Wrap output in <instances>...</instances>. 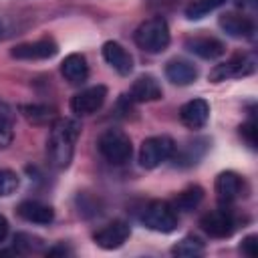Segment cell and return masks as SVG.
<instances>
[{"instance_id":"9a60e30c","label":"cell","mask_w":258,"mask_h":258,"mask_svg":"<svg viewBox=\"0 0 258 258\" xmlns=\"http://www.w3.org/2000/svg\"><path fill=\"white\" fill-rule=\"evenodd\" d=\"M103 58L107 60V64H111L119 75H129L133 71V58L131 54L115 40H109L103 44Z\"/></svg>"},{"instance_id":"4316f807","label":"cell","mask_w":258,"mask_h":258,"mask_svg":"<svg viewBox=\"0 0 258 258\" xmlns=\"http://www.w3.org/2000/svg\"><path fill=\"white\" fill-rule=\"evenodd\" d=\"M6 236H8V222H6V218L0 214V242H4Z\"/></svg>"},{"instance_id":"484cf974","label":"cell","mask_w":258,"mask_h":258,"mask_svg":"<svg viewBox=\"0 0 258 258\" xmlns=\"http://www.w3.org/2000/svg\"><path fill=\"white\" fill-rule=\"evenodd\" d=\"M240 135L246 139V143H248L250 147H256V125H254V121L244 123V125L240 127Z\"/></svg>"},{"instance_id":"8992f818","label":"cell","mask_w":258,"mask_h":258,"mask_svg":"<svg viewBox=\"0 0 258 258\" xmlns=\"http://www.w3.org/2000/svg\"><path fill=\"white\" fill-rule=\"evenodd\" d=\"M254 69H256V64H254V58L252 56H248V54H236L230 60H226L222 64H216L210 71V81L212 83H222V81H228V79L248 77V75L254 73Z\"/></svg>"},{"instance_id":"277c9868","label":"cell","mask_w":258,"mask_h":258,"mask_svg":"<svg viewBox=\"0 0 258 258\" xmlns=\"http://www.w3.org/2000/svg\"><path fill=\"white\" fill-rule=\"evenodd\" d=\"M175 153V143L167 135H155L141 143L139 149V165L145 169H155L163 161H167Z\"/></svg>"},{"instance_id":"44dd1931","label":"cell","mask_w":258,"mask_h":258,"mask_svg":"<svg viewBox=\"0 0 258 258\" xmlns=\"http://www.w3.org/2000/svg\"><path fill=\"white\" fill-rule=\"evenodd\" d=\"M204 198V189L200 185H191L187 189H183L181 194H177L175 202H173V210H179V212H189L194 210Z\"/></svg>"},{"instance_id":"ac0fdd59","label":"cell","mask_w":258,"mask_h":258,"mask_svg":"<svg viewBox=\"0 0 258 258\" xmlns=\"http://www.w3.org/2000/svg\"><path fill=\"white\" fill-rule=\"evenodd\" d=\"M18 216L30 224H50L54 220V210L46 204H40V202H34V200H26L22 202L18 208H16Z\"/></svg>"},{"instance_id":"4fadbf2b","label":"cell","mask_w":258,"mask_h":258,"mask_svg":"<svg viewBox=\"0 0 258 258\" xmlns=\"http://www.w3.org/2000/svg\"><path fill=\"white\" fill-rule=\"evenodd\" d=\"M218 22H220V28L232 38H250L254 32L252 20L238 12H226L220 16Z\"/></svg>"},{"instance_id":"ba28073f","label":"cell","mask_w":258,"mask_h":258,"mask_svg":"<svg viewBox=\"0 0 258 258\" xmlns=\"http://www.w3.org/2000/svg\"><path fill=\"white\" fill-rule=\"evenodd\" d=\"M107 99V89L103 85H95V87H89L81 93H77L73 99H71V111L79 117H85V115H93L97 113L103 103Z\"/></svg>"},{"instance_id":"ffe728a7","label":"cell","mask_w":258,"mask_h":258,"mask_svg":"<svg viewBox=\"0 0 258 258\" xmlns=\"http://www.w3.org/2000/svg\"><path fill=\"white\" fill-rule=\"evenodd\" d=\"M14 137V115L10 105L0 97V149L8 147Z\"/></svg>"},{"instance_id":"d4e9b609","label":"cell","mask_w":258,"mask_h":258,"mask_svg":"<svg viewBox=\"0 0 258 258\" xmlns=\"http://www.w3.org/2000/svg\"><path fill=\"white\" fill-rule=\"evenodd\" d=\"M240 250H242L246 256L254 258V256L258 254V236H256V234H250V236H246V238L242 240V246H240Z\"/></svg>"},{"instance_id":"30bf717a","label":"cell","mask_w":258,"mask_h":258,"mask_svg":"<svg viewBox=\"0 0 258 258\" xmlns=\"http://www.w3.org/2000/svg\"><path fill=\"white\" fill-rule=\"evenodd\" d=\"M58 52V46L52 38H40L34 42H24L18 44L10 50V54L18 60H42V58H50Z\"/></svg>"},{"instance_id":"d6986e66","label":"cell","mask_w":258,"mask_h":258,"mask_svg":"<svg viewBox=\"0 0 258 258\" xmlns=\"http://www.w3.org/2000/svg\"><path fill=\"white\" fill-rule=\"evenodd\" d=\"M161 95H163L161 85H159L157 79L151 77V75H143V77H139V79L133 83L131 91H129V97H131L133 101H137V103L157 101V99H161Z\"/></svg>"},{"instance_id":"603a6c76","label":"cell","mask_w":258,"mask_h":258,"mask_svg":"<svg viewBox=\"0 0 258 258\" xmlns=\"http://www.w3.org/2000/svg\"><path fill=\"white\" fill-rule=\"evenodd\" d=\"M226 0H196L191 2L187 8H185V16L189 20H198V18H204L206 14H210L212 10L220 8Z\"/></svg>"},{"instance_id":"8fae6325","label":"cell","mask_w":258,"mask_h":258,"mask_svg":"<svg viewBox=\"0 0 258 258\" xmlns=\"http://www.w3.org/2000/svg\"><path fill=\"white\" fill-rule=\"evenodd\" d=\"M242 194V177L234 171H222L216 177V198L222 206H230Z\"/></svg>"},{"instance_id":"7c38bea8","label":"cell","mask_w":258,"mask_h":258,"mask_svg":"<svg viewBox=\"0 0 258 258\" xmlns=\"http://www.w3.org/2000/svg\"><path fill=\"white\" fill-rule=\"evenodd\" d=\"M185 48L191 54H196L200 58H206V60H214V58H218L226 52L224 42L214 38V36H189L185 40Z\"/></svg>"},{"instance_id":"5bb4252c","label":"cell","mask_w":258,"mask_h":258,"mask_svg":"<svg viewBox=\"0 0 258 258\" xmlns=\"http://www.w3.org/2000/svg\"><path fill=\"white\" fill-rule=\"evenodd\" d=\"M208 117H210V105L204 99H191L185 105H181V109H179V119L189 129L204 127Z\"/></svg>"},{"instance_id":"5b68a950","label":"cell","mask_w":258,"mask_h":258,"mask_svg":"<svg viewBox=\"0 0 258 258\" xmlns=\"http://www.w3.org/2000/svg\"><path fill=\"white\" fill-rule=\"evenodd\" d=\"M141 222L149 230L161 232V234H169L177 228V216H175L173 206H169L167 202H161V200H155L145 206V210L141 214Z\"/></svg>"},{"instance_id":"7402d4cb","label":"cell","mask_w":258,"mask_h":258,"mask_svg":"<svg viewBox=\"0 0 258 258\" xmlns=\"http://www.w3.org/2000/svg\"><path fill=\"white\" fill-rule=\"evenodd\" d=\"M171 254L173 256H183V258L200 256V254H204V242L196 236H185L171 248Z\"/></svg>"},{"instance_id":"cb8c5ba5","label":"cell","mask_w":258,"mask_h":258,"mask_svg":"<svg viewBox=\"0 0 258 258\" xmlns=\"http://www.w3.org/2000/svg\"><path fill=\"white\" fill-rule=\"evenodd\" d=\"M18 175L10 169H0V196H10L18 189Z\"/></svg>"},{"instance_id":"7a4b0ae2","label":"cell","mask_w":258,"mask_h":258,"mask_svg":"<svg viewBox=\"0 0 258 258\" xmlns=\"http://www.w3.org/2000/svg\"><path fill=\"white\" fill-rule=\"evenodd\" d=\"M169 26L165 22V18L161 16H153L147 18L145 22H141L135 30V42L141 50L149 52V54H159L167 48L169 44Z\"/></svg>"},{"instance_id":"6da1fadb","label":"cell","mask_w":258,"mask_h":258,"mask_svg":"<svg viewBox=\"0 0 258 258\" xmlns=\"http://www.w3.org/2000/svg\"><path fill=\"white\" fill-rule=\"evenodd\" d=\"M79 133H81V123L77 119H56L52 123L46 141V155L52 167L64 169L71 165Z\"/></svg>"},{"instance_id":"9c48e42d","label":"cell","mask_w":258,"mask_h":258,"mask_svg":"<svg viewBox=\"0 0 258 258\" xmlns=\"http://www.w3.org/2000/svg\"><path fill=\"white\" fill-rule=\"evenodd\" d=\"M129 234H131L129 224L123 222V220H115V222L107 224L105 228H101L99 232H95L93 240L103 250H115V248H119V246L125 244V240L129 238Z\"/></svg>"},{"instance_id":"2e32d148","label":"cell","mask_w":258,"mask_h":258,"mask_svg":"<svg viewBox=\"0 0 258 258\" xmlns=\"http://www.w3.org/2000/svg\"><path fill=\"white\" fill-rule=\"evenodd\" d=\"M60 73L62 77L71 83V85H81L87 81L89 77V64L87 58L79 52H73L69 56H64V60L60 62Z\"/></svg>"},{"instance_id":"3957f363","label":"cell","mask_w":258,"mask_h":258,"mask_svg":"<svg viewBox=\"0 0 258 258\" xmlns=\"http://www.w3.org/2000/svg\"><path fill=\"white\" fill-rule=\"evenodd\" d=\"M99 153L113 165H123L131 159L133 153V145L131 139L125 131L121 129H107L101 133L99 141H97Z\"/></svg>"},{"instance_id":"52a82bcc","label":"cell","mask_w":258,"mask_h":258,"mask_svg":"<svg viewBox=\"0 0 258 258\" xmlns=\"http://www.w3.org/2000/svg\"><path fill=\"white\" fill-rule=\"evenodd\" d=\"M200 226L212 238H228L236 230V220H234L232 212L224 206L220 210H212V212L204 214L200 220Z\"/></svg>"},{"instance_id":"e0dca14e","label":"cell","mask_w":258,"mask_h":258,"mask_svg":"<svg viewBox=\"0 0 258 258\" xmlns=\"http://www.w3.org/2000/svg\"><path fill=\"white\" fill-rule=\"evenodd\" d=\"M165 77H167V81H171L173 85L185 87V85H191V83L198 79V69H196V64H191L189 60L173 58V60H169L167 67H165Z\"/></svg>"},{"instance_id":"83f0119b","label":"cell","mask_w":258,"mask_h":258,"mask_svg":"<svg viewBox=\"0 0 258 258\" xmlns=\"http://www.w3.org/2000/svg\"><path fill=\"white\" fill-rule=\"evenodd\" d=\"M2 34H4V26H2V22H0V38H2Z\"/></svg>"}]
</instances>
